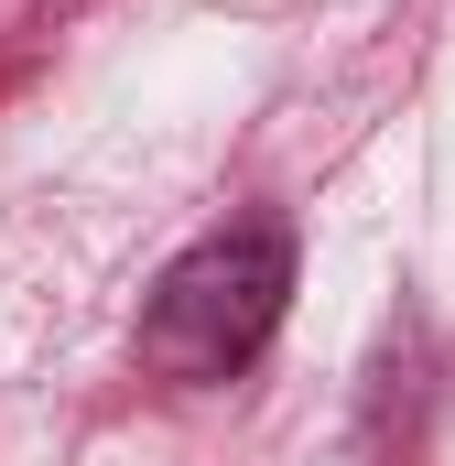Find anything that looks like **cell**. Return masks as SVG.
I'll list each match as a JSON object with an SVG mask.
<instances>
[{
  "mask_svg": "<svg viewBox=\"0 0 455 466\" xmlns=\"http://www.w3.org/2000/svg\"><path fill=\"white\" fill-rule=\"evenodd\" d=\"M282 293H293V238L282 228H228L207 249H185L141 315V369L163 380H228L249 369L260 337L282 326Z\"/></svg>",
  "mask_w": 455,
  "mask_h": 466,
  "instance_id": "6da1fadb",
  "label": "cell"
}]
</instances>
